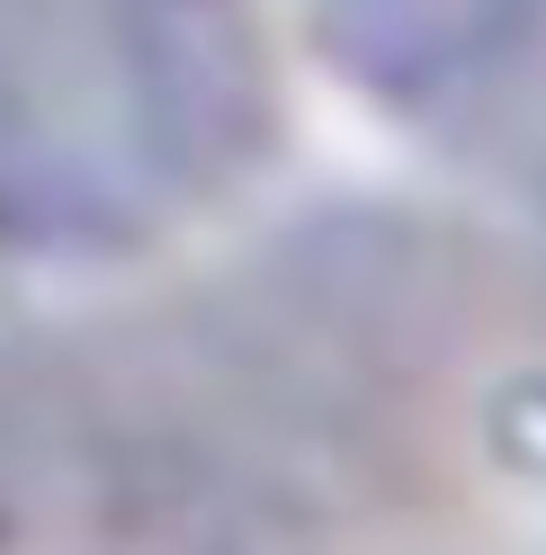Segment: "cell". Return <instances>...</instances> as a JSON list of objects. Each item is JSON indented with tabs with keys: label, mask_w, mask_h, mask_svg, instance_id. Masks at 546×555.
Returning a JSON list of instances; mask_svg holds the SVG:
<instances>
[{
	"label": "cell",
	"mask_w": 546,
	"mask_h": 555,
	"mask_svg": "<svg viewBox=\"0 0 546 555\" xmlns=\"http://www.w3.org/2000/svg\"><path fill=\"white\" fill-rule=\"evenodd\" d=\"M134 27V54L153 73V99L170 117V144L207 153L224 126L251 117V0H117Z\"/></svg>",
	"instance_id": "7a4b0ae2"
},
{
	"label": "cell",
	"mask_w": 546,
	"mask_h": 555,
	"mask_svg": "<svg viewBox=\"0 0 546 555\" xmlns=\"http://www.w3.org/2000/svg\"><path fill=\"white\" fill-rule=\"evenodd\" d=\"M529 0H304V27L340 81L386 108L457 90L520 37Z\"/></svg>",
	"instance_id": "6da1fadb"
}]
</instances>
